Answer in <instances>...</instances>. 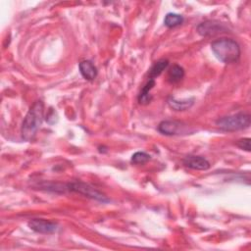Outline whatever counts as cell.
<instances>
[{"mask_svg": "<svg viewBox=\"0 0 251 251\" xmlns=\"http://www.w3.org/2000/svg\"><path fill=\"white\" fill-rule=\"evenodd\" d=\"M46 122L49 124V125H54L58 122V115H57V112L53 109V108H50L47 115H46Z\"/></svg>", "mask_w": 251, "mask_h": 251, "instance_id": "obj_16", "label": "cell"}, {"mask_svg": "<svg viewBox=\"0 0 251 251\" xmlns=\"http://www.w3.org/2000/svg\"><path fill=\"white\" fill-rule=\"evenodd\" d=\"M183 23V17L176 13H169L164 19V24L168 28H176Z\"/></svg>", "mask_w": 251, "mask_h": 251, "instance_id": "obj_14", "label": "cell"}, {"mask_svg": "<svg viewBox=\"0 0 251 251\" xmlns=\"http://www.w3.org/2000/svg\"><path fill=\"white\" fill-rule=\"evenodd\" d=\"M183 163L185 167L197 171H206L210 168L209 161L202 156L188 155L183 158Z\"/></svg>", "mask_w": 251, "mask_h": 251, "instance_id": "obj_8", "label": "cell"}, {"mask_svg": "<svg viewBox=\"0 0 251 251\" xmlns=\"http://www.w3.org/2000/svg\"><path fill=\"white\" fill-rule=\"evenodd\" d=\"M185 130V126L178 121L166 120L159 124L158 131L165 136H176L181 135Z\"/></svg>", "mask_w": 251, "mask_h": 251, "instance_id": "obj_7", "label": "cell"}, {"mask_svg": "<svg viewBox=\"0 0 251 251\" xmlns=\"http://www.w3.org/2000/svg\"><path fill=\"white\" fill-rule=\"evenodd\" d=\"M79 69H80L81 75L87 81L92 82L97 77V73H98L97 69L93 65V63L91 61H90V60H84V61L80 62Z\"/></svg>", "mask_w": 251, "mask_h": 251, "instance_id": "obj_9", "label": "cell"}, {"mask_svg": "<svg viewBox=\"0 0 251 251\" xmlns=\"http://www.w3.org/2000/svg\"><path fill=\"white\" fill-rule=\"evenodd\" d=\"M150 160V155L146 152L138 151L132 156V162L134 164H145Z\"/></svg>", "mask_w": 251, "mask_h": 251, "instance_id": "obj_15", "label": "cell"}, {"mask_svg": "<svg viewBox=\"0 0 251 251\" xmlns=\"http://www.w3.org/2000/svg\"><path fill=\"white\" fill-rule=\"evenodd\" d=\"M66 187H67V190H69V191L82 194L91 199H94V200H97L100 202H108L109 201L107 196H105L102 192L97 190L92 185L86 183L84 182H80V181L71 182L66 184Z\"/></svg>", "mask_w": 251, "mask_h": 251, "instance_id": "obj_4", "label": "cell"}, {"mask_svg": "<svg viewBox=\"0 0 251 251\" xmlns=\"http://www.w3.org/2000/svg\"><path fill=\"white\" fill-rule=\"evenodd\" d=\"M236 146L242 150L250 152V138H241L236 142Z\"/></svg>", "mask_w": 251, "mask_h": 251, "instance_id": "obj_17", "label": "cell"}, {"mask_svg": "<svg viewBox=\"0 0 251 251\" xmlns=\"http://www.w3.org/2000/svg\"><path fill=\"white\" fill-rule=\"evenodd\" d=\"M155 86V81L149 79L148 83L142 88L139 95H138V102L141 105H147L151 102L152 96L150 94V91L154 88Z\"/></svg>", "mask_w": 251, "mask_h": 251, "instance_id": "obj_11", "label": "cell"}, {"mask_svg": "<svg viewBox=\"0 0 251 251\" xmlns=\"http://www.w3.org/2000/svg\"><path fill=\"white\" fill-rule=\"evenodd\" d=\"M45 104L42 100L36 101L27 113L21 128L22 138L31 141L36 137L39 129L44 122Z\"/></svg>", "mask_w": 251, "mask_h": 251, "instance_id": "obj_1", "label": "cell"}, {"mask_svg": "<svg viewBox=\"0 0 251 251\" xmlns=\"http://www.w3.org/2000/svg\"><path fill=\"white\" fill-rule=\"evenodd\" d=\"M194 103V98H187L184 100H178L175 97H170L168 100L169 106L176 111H185L189 109Z\"/></svg>", "mask_w": 251, "mask_h": 251, "instance_id": "obj_10", "label": "cell"}, {"mask_svg": "<svg viewBox=\"0 0 251 251\" xmlns=\"http://www.w3.org/2000/svg\"><path fill=\"white\" fill-rule=\"evenodd\" d=\"M197 32L202 37H213L221 33H227L228 28L216 21H206L197 27Z\"/></svg>", "mask_w": 251, "mask_h": 251, "instance_id": "obj_5", "label": "cell"}, {"mask_svg": "<svg viewBox=\"0 0 251 251\" xmlns=\"http://www.w3.org/2000/svg\"><path fill=\"white\" fill-rule=\"evenodd\" d=\"M216 125L225 132L245 130L250 126V115L246 113H237L222 117L216 121Z\"/></svg>", "mask_w": 251, "mask_h": 251, "instance_id": "obj_3", "label": "cell"}, {"mask_svg": "<svg viewBox=\"0 0 251 251\" xmlns=\"http://www.w3.org/2000/svg\"><path fill=\"white\" fill-rule=\"evenodd\" d=\"M184 77V70L180 65H173L168 71V81L171 84H177L181 82Z\"/></svg>", "mask_w": 251, "mask_h": 251, "instance_id": "obj_12", "label": "cell"}, {"mask_svg": "<svg viewBox=\"0 0 251 251\" xmlns=\"http://www.w3.org/2000/svg\"><path fill=\"white\" fill-rule=\"evenodd\" d=\"M211 49L218 60L225 64L236 63L240 58V46L231 39H220L211 44Z\"/></svg>", "mask_w": 251, "mask_h": 251, "instance_id": "obj_2", "label": "cell"}, {"mask_svg": "<svg viewBox=\"0 0 251 251\" xmlns=\"http://www.w3.org/2000/svg\"><path fill=\"white\" fill-rule=\"evenodd\" d=\"M28 225L31 229L39 233L50 234L56 232L58 229L57 224L45 219H33L29 222Z\"/></svg>", "mask_w": 251, "mask_h": 251, "instance_id": "obj_6", "label": "cell"}, {"mask_svg": "<svg viewBox=\"0 0 251 251\" xmlns=\"http://www.w3.org/2000/svg\"><path fill=\"white\" fill-rule=\"evenodd\" d=\"M168 66H169V61L165 59L155 62L149 70V73H148L149 78L151 80H154L155 78L159 77L163 73V71H165L168 68Z\"/></svg>", "mask_w": 251, "mask_h": 251, "instance_id": "obj_13", "label": "cell"}]
</instances>
